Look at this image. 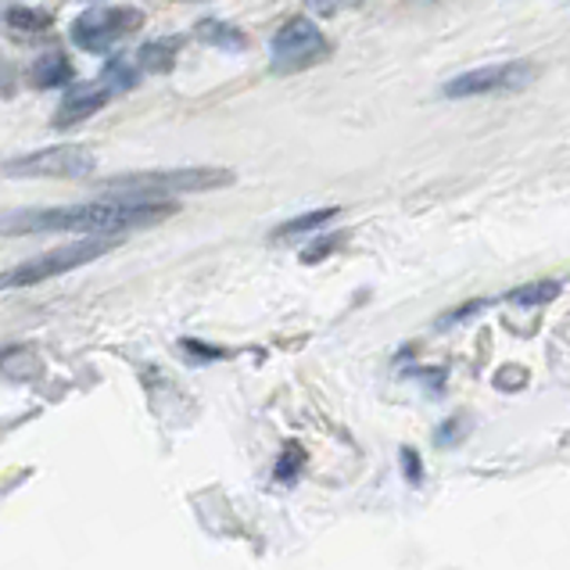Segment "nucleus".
Segmentation results:
<instances>
[{
    "mask_svg": "<svg viewBox=\"0 0 570 570\" xmlns=\"http://www.w3.org/2000/svg\"><path fill=\"white\" fill-rule=\"evenodd\" d=\"M341 244V234H320V240L316 244H308V248L302 252V263L305 266H316V263H323L334 248Z\"/></svg>",
    "mask_w": 570,
    "mask_h": 570,
    "instance_id": "19",
    "label": "nucleus"
},
{
    "mask_svg": "<svg viewBox=\"0 0 570 570\" xmlns=\"http://www.w3.org/2000/svg\"><path fill=\"white\" fill-rule=\"evenodd\" d=\"M140 76H144V69L137 65V58L129 61V58H122V55H111L108 61H105V69H101V79L105 83L116 90V94H126V90H134L137 83H140Z\"/></svg>",
    "mask_w": 570,
    "mask_h": 570,
    "instance_id": "13",
    "label": "nucleus"
},
{
    "mask_svg": "<svg viewBox=\"0 0 570 570\" xmlns=\"http://www.w3.org/2000/svg\"><path fill=\"white\" fill-rule=\"evenodd\" d=\"M237 176L216 166H190V169H158V173H126L105 180L108 194H148V198H169V194H194V190H219L230 187Z\"/></svg>",
    "mask_w": 570,
    "mask_h": 570,
    "instance_id": "2",
    "label": "nucleus"
},
{
    "mask_svg": "<svg viewBox=\"0 0 570 570\" xmlns=\"http://www.w3.org/2000/svg\"><path fill=\"white\" fill-rule=\"evenodd\" d=\"M119 240H111L108 234H87L83 240H72V244H61L55 252H43L29 263H19L14 269L4 273V287H37L43 281H55V276H65L79 266H90L97 263L101 255H108L116 248Z\"/></svg>",
    "mask_w": 570,
    "mask_h": 570,
    "instance_id": "3",
    "label": "nucleus"
},
{
    "mask_svg": "<svg viewBox=\"0 0 570 570\" xmlns=\"http://www.w3.org/2000/svg\"><path fill=\"white\" fill-rule=\"evenodd\" d=\"M305 460H308L305 449L298 442H287L281 449V460H276V481H281V484H295L302 478V470H305Z\"/></svg>",
    "mask_w": 570,
    "mask_h": 570,
    "instance_id": "15",
    "label": "nucleus"
},
{
    "mask_svg": "<svg viewBox=\"0 0 570 570\" xmlns=\"http://www.w3.org/2000/svg\"><path fill=\"white\" fill-rule=\"evenodd\" d=\"M97 169V158L83 144H55L4 161L8 180H87Z\"/></svg>",
    "mask_w": 570,
    "mask_h": 570,
    "instance_id": "4",
    "label": "nucleus"
},
{
    "mask_svg": "<svg viewBox=\"0 0 570 570\" xmlns=\"http://www.w3.org/2000/svg\"><path fill=\"white\" fill-rule=\"evenodd\" d=\"M560 295V284L557 281H539V284H528V287H517V291H510V302L513 305H528V308H534V305H546V302H552Z\"/></svg>",
    "mask_w": 570,
    "mask_h": 570,
    "instance_id": "16",
    "label": "nucleus"
},
{
    "mask_svg": "<svg viewBox=\"0 0 570 570\" xmlns=\"http://www.w3.org/2000/svg\"><path fill=\"white\" fill-rule=\"evenodd\" d=\"M140 29H144L140 8L97 4V8H87L83 14H76L72 26H69V40L83 55H108L111 47H119L122 40H129Z\"/></svg>",
    "mask_w": 570,
    "mask_h": 570,
    "instance_id": "5",
    "label": "nucleus"
},
{
    "mask_svg": "<svg viewBox=\"0 0 570 570\" xmlns=\"http://www.w3.org/2000/svg\"><path fill=\"white\" fill-rule=\"evenodd\" d=\"M180 205L169 198H148V194H111L101 202L87 205H65V208H26L8 212L4 234L26 237V234H129L148 230V226L166 223L176 216Z\"/></svg>",
    "mask_w": 570,
    "mask_h": 570,
    "instance_id": "1",
    "label": "nucleus"
},
{
    "mask_svg": "<svg viewBox=\"0 0 570 570\" xmlns=\"http://www.w3.org/2000/svg\"><path fill=\"white\" fill-rule=\"evenodd\" d=\"M176 58H180V40H169V37L140 43V51H137V65L144 72H155V76L169 72Z\"/></svg>",
    "mask_w": 570,
    "mask_h": 570,
    "instance_id": "12",
    "label": "nucleus"
},
{
    "mask_svg": "<svg viewBox=\"0 0 570 570\" xmlns=\"http://www.w3.org/2000/svg\"><path fill=\"white\" fill-rule=\"evenodd\" d=\"M534 65L531 61H499V65H481V69L460 72L442 87V97L449 101H463V97H484V94H510L524 90L534 83Z\"/></svg>",
    "mask_w": 570,
    "mask_h": 570,
    "instance_id": "7",
    "label": "nucleus"
},
{
    "mask_svg": "<svg viewBox=\"0 0 570 570\" xmlns=\"http://www.w3.org/2000/svg\"><path fill=\"white\" fill-rule=\"evenodd\" d=\"M327 55H331L327 37H323L320 26L313 19H305V14L287 19L269 40V69L276 76L305 72V69H313V65H320Z\"/></svg>",
    "mask_w": 570,
    "mask_h": 570,
    "instance_id": "6",
    "label": "nucleus"
},
{
    "mask_svg": "<svg viewBox=\"0 0 570 570\" xmlns=\"http://www.w3.org/2000/svg\"><path fill=\"white\" fill-rule=\"evenodd\" d=\"M51 14L37 11V8H22V4H8L4 8V26L11 32H47L51 29Z\"/></svg>",
    "mask_w": 570,
    "mask_h": 570,
    "instance_id": "14",
    "label": "nucleus"
},
{
    "mask_svg": "<svg viewBox=\"0 0 570 570\" xmlns=\"http://www.w3.org/2000/svg\"><path fill=\"white\" fill-rule=\"evenodd\" d=\"M466 428H470V416H466V413L449 416V420L442 423V428L434 431V445H438V449H449V445H455V442H463Z\"/></svg>",
    "mask_w": 570,
    "mask_h": 570,
    "instance_id": "17",
    "label": "nucleus"
},
{
    "mask_svg": "<svg viewBox=\"0 0 570 570\" xmlns=\"http://www.w3.org/2000/svg\"><path fill=\"white\" fill-rule=\"evenodd\" d=\"M72 61L65 58L61 51H51V55H43L40 61H32V69H29V79H32V87L37 90H58V87H69L72 83Z\"/></svg>",
    "mask_w": 570,
    "mask_h": 570,
    "instance_id": "10",
    "label": "nucleus"
},
{
    "mask_svg": "<svg viewBox=\"0 0 570 570\" xmlns=\"http://www.w3.org/2000/svg\"><path fill=\"white\" fill-rule=\"evenodd\" d=\"M348 0H313V8L320 11V14H334L337 8H345Z\"/></svg>",
    "mask_w": 570,
    "mask_h": 570,
    "instance_id": "22",
    "label": "nucleus"
},
{
    "mask_svg": "<svg viewBox=\"0 0 570 570\" xmlns=\"http://www.w3.org/2000/svg\"><path fill=\"white\" fill-rule=\"evenodd\" d=\"M194 32H198V40L216 47V51H226V55H237L248 47V37H244V29L226 22V19H202L198 26H194Z\"/></svg>",
    "mask_w": 570,
    "mask_h": 570,
    "instance_id": "9",
    "label": "nucleus"
},
{
    "mask_svg": "<svg viewBox=\"0 0 570 570\" xmlns=\"http://www.w3.org/2000/svg\"><path fill=\"white\" fill-rule=\"evenodd\" d=\"M399 460H402V474H405V481H410L413 488H420V484H423V460H420V452H416L413 445H402V449H399Z\"/></svg>",
    "mask_w": 570,
    "mask_h": 570,
    "instance_id": "20",
    "label": "nucleus"
},
{
    "mask_svg": "<svg viewBox=\"0 0 570 570\" xmlns=\"http://www.w3.org/2000/svg\"><path fill=\"white\" fill-rule=\"evenodd\" d=\"M180 348L190 355V360H202V363H219L226 360V348H216V345H208V341H198V337H180Z\"/></svg>",
    "mask_w": 570,
    "mask_h": 570,
    "instance_id": "18",
    "label": "nucleus"
},
{
    "mask_svg": "<svg viewBox=\"0 0 570 570\" xmlns=\"http://www.w3.org/2000/svg\"><path fill=\"white\" fill-rule=\"evenodd\" d=\"M111 90L101 76L90 79V83H76L65 90L61 105H58V116H55V129H72L79 122H87L90 116H97L108 101H111Z\"/></svg>",
    "mask_w": 570,
    "mask_h": 570,
    "instance_id": "8",
    "label": "nucleus"
},
{
    "mask_svg": "<svg viewBox=\"0 0 570 570\" xmlns=\"http://www.w3.org/2000/svg\"><path fill=\"white\" fill-rule=\"evenodd\" d=\"M481 308H488V302L484 298H474V302H466V305H460V308H452V313H445L442 320H438V327H455V323H466V316H474V313H481Z\"/></svg>",
    "mask_w": 570,
    "mask_h": 570,
    "instance_id": "21",
    "label": "nucleus"
},
{
    "mask_svg": "<svg viewBox=\"0 0 570 570\" xmlns=\"http://www.w3.org/2000/svg\"><path fill=\"white\" fill-rule=\"evenodd\" d=\"M341 216L337 205H327V208H313V212H302V216L281 223L273 230V240H291V237H302V234H320L323 226L334 223Z\"/></svg>",
    "mask_w": 570,
    "mask_h": 570,
    "instance_id": "11",
    "label": "nucleus"
}]
</instances>
